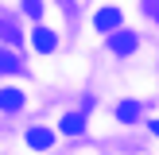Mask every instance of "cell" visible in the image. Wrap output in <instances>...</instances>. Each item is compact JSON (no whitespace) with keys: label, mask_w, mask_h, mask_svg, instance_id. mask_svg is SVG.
<instances>
[{"label":"cell","mask_w":159,"mask_h":155,"mask_svg":"<svg viewBox=\"0 0 159 155\" xmlns=\"http://www.w3.org/2000/svg\"><path fill=\"white\" fill-rule=\"evenodd\" d=\"M93 27L97 31H116L120 27V12H116V8H101V12L93 16Z\"/></svg>","instance_id":"cell-1"},{"label":"cell","mask_w":159,"mask_h":155,"mask_svg":"<svg viewBox=\"0 0 159 155\" xmlns=\"http://www.w3.org/2000/svg\"><path fill=\"white\" fill-rule=\"evenodd\" d=\"M109 46H113L116 54H132L136 51V35H132V31H116V35L109 39Z\"/></svg>","instance_id":"cell-2"},{"label":"cell","mask_w":159,"mask_h":155,"mask_svg":"<svg viewBox=\"0 0 159 155\" xmlns=\"http://www.w3.org/2000/svg\"><path fill=\"white\" fill-rule=\"evenodd\" d=\"M0 108L4 113H20L23 108V93L20 89H0Z\"/></svg>","instance_id":"cell-3"},{"label":"cell","mask_w":159,"mask_h":155,"mask_svg":"<svg viewBox=\"0 0 159 155\" xmlns=\"http://www.w3.org/2000/svg\"><path fill=\"white\" fill-rule=\"evenodd\" d=\"M31 43H35V51H43V54H51L54 51V31H47V27H35V35H31Z\"/></svg>","instance_id":"cell-4"},{"label":"cell","mask_w":159,"mask_h":155,"mask_svg":"<svg viewBox=\"0 0 159 155\" xmlns=\"http://www.w3.org/2000/svg\"><path fill=\"white\" fill-rule=\"evenodd\" d=\"M51 144H54V136H51L47 128H31V132H27V147H35V151H47Z\"/></svg>","instance_id":"cell-5"},{"label":"cell","mask_w":159,"mask_h":155,"mask_svg":"<svg viewBox=\"0 0 159 155\" xmlns=\"http://www.w3.org/2000/svg\"><path fill=\"white\" fill-rule=\"evenodd\" d=\"M136 116H140V105H136V101H120V105H116V120H120V124H132Z\"/></svg>","instance_id":"cell-6"},{"label":"cell","mask_w":159,"mask_h":155,"mask_svg":"<svg viewBox=\"0 0 159 155\" xmlns=\"http://www.w3.org/2000/svg\"><path fill=\"white\" fill-rule=\"evenodd\" d=\"M82 128H85V113H70V116H62V132H66V136H78Z\"/></svg>","instance_id":"cell-7"},{"label":"cell","mask_w":159,"mask_h":155,"mask_svg":"<svg viewBox=\"0 0 159 155\" xmlns=\"http://www.w3.org/2000/svg\"><path fill=\"white\" fill-rule=\"evenodd\" d=\"M0 70H4V74H12V70H20V58H16L12 51H0Z\"/></svg>","instance_id":"cell-8"},{"label":"cell","mask_w":159,"mask_h":155,"mask_svg":"<svg viewBox=\"0 0 159 155\" xmlns=\"http://www.w3.org/2000/svg\"><path fill=\"white\" fill-rule=\"evenodd\" d=\"M0 35H4L8 43H16V39H20V27H16V23H8V20H0Z\"/></svg>","instance_id":"cell-9"},{"label":"cell","mask_w":159,"mask_h":155,"mask_svg":"<svg viewBox=\"0 0 159 155\" xmlns=\"http://www.w3.org/2000/svg\"><path fill=\"white\" fill-rule=\"evenodd\" d=\"M23 8H27L31 16H39V0H23Z\"/></svg>","instance_id":"cell-10"}]
</instances>
